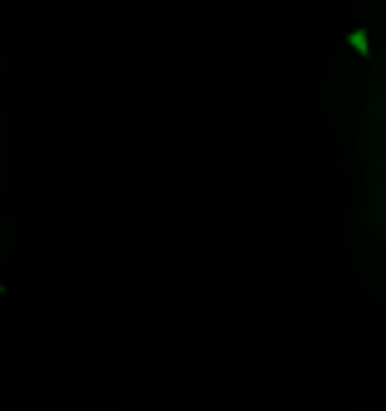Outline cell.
Returning <instances> with one entry per match:
<instances>
[{
    "label": "cell",
    "instance_id": "1",
    "mask_svg": "<svg viewBox=\"0 0 386 411\" xmlns=\"http://www.w3.org/2000/svg\"><path fill=\"white\" fill-rule=\"evenodd\" d=\"M347 45H352V55L367 59V55H372V35H367V30H347Z\"/></svg>",
    "mask_w": 386,
    "mask_h": 411
}]
</instances>
